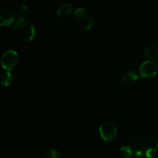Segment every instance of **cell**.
Listing matches in <instances>:
<instances>
[{"label":"cell","mask_w":158,"mask_h":158,"mask_svg":"<svg viewBox=\"0 0 158 158\" xmlns=\"http://www.w3.org/2000/svg\"><path fill=\"white\" fill-rule=\"evenodd\" d=\"M12 31L17 39L24 42L32 41L35 35V29L33 24L26 18L15 20L12 25Z\"/></svg>","instance_id":"1"},{"label":"cell","mask_w":158,"mask_h":158,"mask_svg":"<svg viewBox=\"0 0 158 158\" xmlns=\"http://www.w3.org/2000/svg\"><path fill=\"white\" fill-rule=\"evenodd\" d=\"M73 20L76 26L81 30H88L94 26V19L91 12L84 8H77L74 11Z\"/></svg>","instance_id":"2"},{"label":"cell","mask_w":158,"mask_h":158,"mask_svg":"<svg viewBox=\"0 0 158 158\" xmlns=\"http://www.w3.org/2000/svg\"><path fill=\"white\" fill-rule=\"evenodd\" d=\"M19 63V56L16 51L8 50L3 53L1 59L2 67L6 71H9L15 69Z\"/></svg>","instance_id":"3"},{"label":"cell","mask_w":158,"mask_h":158,"mask_svg":"<svg viewBox=\"0 0 158 158\" xmlns=\"http://www.w3.org/2000/svg\"><path fill=\"white\" fill-rule=\"evenodd\" d=\"M158 72V65L152 60H147L139 66V74L142 78L151 79L155 77Z\"/></svg>","instance_id":"4"},{"label":"cell","mask_w":158,"mask_h":158,"mask_svg":"<svg viewBox=\"0 0 158 158\" xmlns=\"http://www.w3.org/2000/svg\"><path fill=\"white\" fill-rule=\"evenodd\" d=\"M99 133L101 139L104 141H110L116 137L117 130L115 125L111 122H104L99 127Z\"/></svg>","instance_id":"5"},{"label":"cell","mask_w":158,"mask_h":158,"mask_svg":"<svg viewBox=\"0 0 158 158\" xmlns=\"http://www.w3.org/2000/svg\"><path fill=\"white\" fill-rule=\"evenodd\" d=\"M139 77L136 72L133 70H127L122 75L121 80L127 86H134L138 81Z\"/></svg>","instance_id":"6"},{"label":"cell","mask_w":158,"mask_h":158,"mask_svg":"<svg viewBox=\"0 0 158 158\" xmlns=\"http://www.w3.org/2000/svg\"><path fill=\"white\" fill-rule=\"evenodd\" d=\"M0 19H1V26L6 27V26H10L14 21L15 16L13 15V12H9L6 9H1L0 10Z\"/></svg>","instance_id":"7"},{"label":"cell","mask_w":158,"mask_h":158,"mask_svg":"<svg viewBox=\"0 0 158 158\" xmlns=\"http://www.w3.org/2000/svg\"><path fill=\"white\" fill-rule=\"evenodd\" d=\"M73 10V5L72 3H63L57 9L56 15L60 18H66L70 15Z\"/></svg>","instance_id":"8"},{"label":"cell","mask_w":158,"mask_h":158,"mask_svg":"<svg viewBox=\"0 0 158 158\" xmlns=\"http://www.w3.org/2000/svg\"><path fill=\"white\" fill-rule=\"evenodd\" d=\"M145 56L149 60L155 61L158 60V46L156 45H150L147 46L144 49Z\"/></svg>","instance_id":"9"},{"label":"cell","mask_w":158,"mask_h":158,"mask_svg":"<svg viewBox=\"0 0 158 158\" xmlns=\"http://www.w3.org/2000/svg\"><path fill=\"white\" fill-rule=\"evenodd\" d=\"M132 151L134 153V155H135L137 157H140L146 154L148 149H147L146 145L143 142H137L134 144Z\"/></svg>","instance_id":"10"},{"label":"cell","mask_w":158,"mask_h":158,"mask_svg":"<svg viewBox=\"0 0 158 158\" xmlns=\"http://www.w3.org/2000/svg\"><path fill=\"white\" fill-rule=\"evenodd\" d=\"M120 158H133L134 153L129 146H123L119 151Z\"/></svg>","instance_id":"11"},{"label":"cell","mask_w":158,"mask_h":158,"mask_svg":"<svg viewBox=\"0 0 158 158\" xmlns=\"http://www.w3.org/2000/svg\"><path fill=\"white\" fill-rule=\"evenodd\" d=\"M28 12H29V9H28L27 6H21L13 12V15L15 18L19 19L26 18V15L28 14Z\"/></svg>","instance_id":"12"},{"label":"cell","mask_w":158,"mask_h":158,"mask_svg":"<svg viewBox=\"0 0 158 158\" xmlns=\"http://www.w3.org/2000/svg\"><path fill=\"white\" fill-rule=\"evenodd\" d=\"M12 73L9 71H6L3 73L1 76V83L3 86H8L11 84L12 82Z\"/></svg>","instance_id":"13"},{"label":"cell","mask_w":158,"mask_h":158,"mask_svg":"<svg viewBox=\"0 0 158 158\" xmlns=\"http://www.w3.org/2000/svg\"><path fill=\"white\" fill-rule=\"evenodd\" d=\"M46 157L47 158H58V152L55 148H49L46 151Z\"/></svg>","instance_id":"14"},{"label":"cell","mask_w":158,"mask_h":158,"mask_svg":"<svg viewBox=\"0 0 158 158\" xmlns=\"http://www.w3.org/2000/svg\"><path fill=\"white\" fill-rule=\"evenodd\" d=\"M157 154V148H148L145 155H146V157L148 158H154V157H156Z\"/></svg>","instance_id":"15"},{"label":"cell","mask_w":158,"mask_h":158,"mask_svg":"<svg viewBox=\"0 0 158 158\" xmlns=\"http://www.w3.org/2000/svg\"><path fill=\"white\" fill-rule=\"evenodd\" d=\"M157 148L158 149V142H157Z\"/></svg>","instance_id":"16"}]
</instances>
